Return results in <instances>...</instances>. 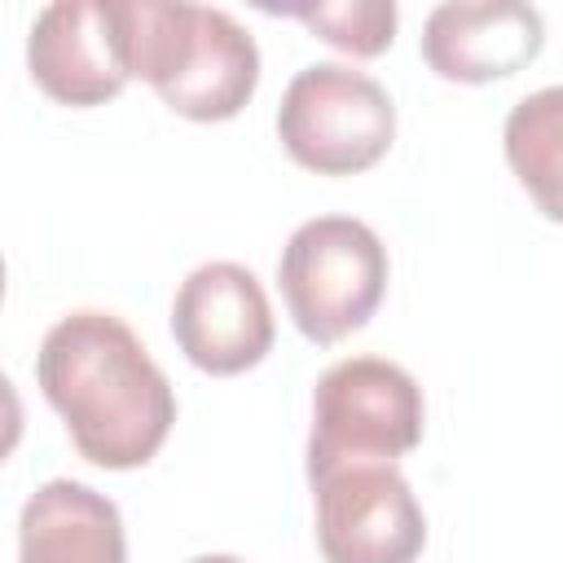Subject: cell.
Instances as JSON below:
<instances>
[{"instance_id":"9c48e42d","label":"cell","mask_w":563,"mask_h":563,"mask_svg":"<svg viewBox=\"0 0 563 563\" xmlns=\"http://www.w3.org/2000/svg\"><path fill=\"white\" fill-rule=\"evenodd\" d=\"M545 22L523 0H449L427 13L422 62L449 84H493L532 66Z\"/></svg>"},{"instance_id":"6da1fadb","label":"cell","mask_w":563,"mask_h":563,"mask_svg":"<svg viewBox=\"0 0 563 563\" xmlns=\"http://www.w3.org/2000/svg\"><path fill=\"white\" fill-rule=\"evenodd\" d=\"M35 383L75 453L106 471L145 466L172 422L176 391L132 325L101 308L66 312L35 352Z\"/></svg>"},{"instance_id":"30bf717a","label":"cell","mask_w":563,"mask_h":563,"mask_svg":"<svg viewBox=\"0 0 563 563\" xmlns=\"http://www.w3.org/2000/svg\"><path fill=\"white\" fill-rule=\"evenodd\" d=\"M18 563H128L119 506L79 484H40L18 519Z\"/></svg>"},{"instance_id":"8992f818","label":"cell","mask_w":563,"mask_h":563,"mask_svg":"<svg viewBox=\"0 0 563 563\" xmlns=\"http://www.w3.org/2000/svg\"><path fill=\"white\" fill-rule=\"evenodd\" d=\"M308 484L325 563H418L427 515L396 462H343Z\"/></svg>"},{"instance_id":"7c38bea8","label":"cell","mask_w":563,"mask_h":563,"mask_svg":"<svg viewBox=\"0 0 563 563\" xmlns=\"http://www.w3.org/2000/svg\"><path fill=\"white\" fill-rule=\"evenodd\" d=\"M282 18L303 22L308 31H317L325 44H334L339 53L352 57H378L391 48L396 40V4L391 0H339V4H286V9H268Z\"/></svg>"},{"instance_id":"7a4b0ae2","label":"cell","mask_w":563,"mask_h":563,"mask_svg":"<svg viewBox=\"0 0 563 563\" xmlns=\"http://www.w3.org/2000/svg\"><path fill=\"white\" fill-rule=\"evenodd\" d=\"M128 66L167 110L194 123L242 114L260 84L255 35L224 9L189 0H123Z\"/></svg>"},{"instance_id":"5b68a950","label":"cell","mask_w":563,"mask_h":563,"mask_svg":"<svg viewBox=\"0 0 563 563\" xmlns=\"http://www.w3.org/2000/svg\"><path fill=\"white\" fill-rule=\"evenodd\" d=\"M422 387L383 356L334 361L312 387L308 475L343 462H396L422 440Z\"/></svg>"},{"instance_id":"277c9868","label":"cell","mask_w":563,"mask_h":563,"mask_svg":"<svg viewBox=\"0 0 563 563\" xmlns=\"http://www.w3.org/2000/svg\"><path fill=\"white\" fill-rule=\"evenodd\" d=\"M277 136L299 167L317 176H356L391 150L396 106L374 75L343 62H312L295 70L282 92Z\"/></svg>"},{"instance_id":"4fadbf2b","label":"cell","mask_w":563,"mask_h":563,"mask_svg":"<svg viewBox=\"0 0 563 563\" xmlns=\"http://www.w3.org/2000/svg\"><path fill=\"white\" fill-rule=\"evenodd\" d=\"M189 563H242L238 554H198V559H189Z\"/></svg>"},{"instance_id":"52a82bcc","label":"cell","mask_w":563,"mask_h":563,"mask_svg":"<svg viewBox=\"0 0 563 563\" xmlns=\"http://www.w3.org/2000/svg\"><path fill=\"white\" fill-rule=\"evenodd\" d=\"M31 79L62 106L88 110L114 101L128 79L123 0H57L44 4L26 35Z\"/></svg>"},{"instance_id":"3957f363","label":"cell","mask_w":563,"mask_h":563,"mask_svg":"<svg viewBox=\"0 0 563 563\" xmlns=\"http://www.w3.org/2000/svg\"><path fill=\"white\" fill-rule=\"evenodd\" d=\"M277 286L295 330L330 347L378 312L387 295V246L356 216H312L282 246Z\"/></svg>"},{"instance_id":"ba28073f","label":"cell","mask_w":563,"mask_h":563,"mask_svg":"<svg viewBox=\"0 0 563 563\" xmlns=\"http://www.w3.org/2000/svg\"><path fill=\"white\" fill-rule=\"evenodd\" d=\"M273 308L246 264H198L172 299V339L202 374H242L273 347Z\"/></svg>"},{"instance_id":"8fae6325","label":"cell","mask_w":563,"mask_h":563,"mask_svg":"<svg viewBox=\"0 0 563 563\" xmlns=\"http://www.w3.org/2000/svg\"><path fill=\"white\" fill-rule=\"evenodd\" d=\"M506 163L537 211L563 224V84L519 97L501 128Z\"/></svg>"}]
</instances>
